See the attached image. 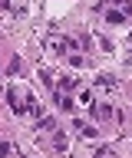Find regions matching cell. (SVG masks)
<instances>
[{"mask_svg": "<svg viewBox=\"0 0 132 158\" xmlns=\"http://www.w3.org/2000/svg\"><path fill=\"white\" fill-rule=\"evenodd\" d=\"M40 128H43V132H53V128H56V122H53L50 115H43V118H40Z\"/></svg>", "mask_w": 132, "mask_h": 158, "instance_id": "6", "label": "cell"}, {"mask_svg": "<svg viewBox=\"0 0 132 158\" xmlns=\"http://www.w3.org/2000/svg\"><path fill=\"white\" fill-rule=\"evenodd\" d=\"M106 23H112V27H122V23H126V10H109V13H106Z\"/></svg>", "mask_w": 132, "mask_h": 158, "instance_id": "2", "label": "cell"}, {"mask_svg": "<svg viewBox=\"0 0 132 158\" xmlns=\"http://www.w3.org/2000/svg\"><path fill=\"white\" fill-rule=\"evenodd\" d=\"M96 118H112V109L102 102V106H96Z\"/></svg>", "mask_w": 132, "mask_h": 158, "instance_id": "5", "label": "cell"}, {"mask_svg": "<svg viewBox=\"0 0 132 158\" xmlns=\"http://www.w3.org/2000/svg\"><path fill=\"white\" fill-rule=\"evenodd\" d=\"M56 106H60L63 112H73V106H76V102H73V99L66 96V92H56Z\"/></svg>", "mask_w": 132, "mask_h": 158, "instance_id": "4", "label": "cell"}, {"mask_svg": "<svg viewBox=\"0 0 132 158\" xmlns=\"http://www.w3.org/2000/svg\"><path fill=\"white\" fill-rule=\"evenodd\" d=\"M10 109L13 112H17V115H23V112H27V109H30V96H27V92H23V89H10Z\"/></svg>", "mask_w": 132, "mask_h": 158, "instance_id": "1", "label": "cell"}, {"mask_svg": "<svg viewBox=\"0 0 132 158\" xmlns=\"http://www.w3.org/2000/svg\"><path fill=\"white\" fill-rule=\"evenodd\" d=\"M76 132H79L83 138H96L99 132H96V125H89V122H76Z\"/></svg>", "mask_w": 132, "mask_h": 158, "instance_id": "3", "label": "cell"}, {"mask_svg": "<svg viewBox=\"0 0 132 158\" xmlns=\"http://www.w3.org/2000/svg\"><path fill=\"white\" fill-rule=\"evenodd\" d=\"M0 7H10V0H0Z\"/></svg>", "mask_w": 132, "mask_h": 158, "instance_id": "9", "label": "cell"}, {"mask_svg": "<svg viewBox=\"0 0 132 158\" xmlns=\"http://www.w3.org/2000/svg\"><path fill=\"white\" fill-rule=\"evenodd\" d=\"M7 155H10V145L3 142V145H0V158H7Z\"/></svg>", "mask_w": 132, "mask_h": 158, "instance_id": "7", "label": "cell"}, {"mask_svg": "<svg viewBox=\"0 0 132 158\" xmlns=\"http://www.w3.org/2000/svg\"><path fill=\"white\" fill-rule=\"evenodd\" d=\"M96 158H116V155H112L109 148H102V152H99V155H96Z\"/></svg>", "mask_w": 132, "mask_h": 158, "instance_id": "8", "label": "cell"}]
</instances>
